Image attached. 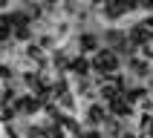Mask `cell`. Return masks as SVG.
I'll return each instance as SVG.
<instances>
[{"label": "cell", "mask_w": 153, "mask_h": 138, "mask_svg": "<svg viewBox=\"0 0 153 138\" xmlns=\"http://www.w3.org/2000/svg\"><path fill=\"white\" fill-rule=\"evenodd\" d=\"M78 135H81V138H98V132H95V129H93V132H90V129H81Z\"/></svg>", "instance_id": "11"}, {"label": "cell", "mask_w": 153, "mask_h": 138, "mask_svg": "<svg viewBox=\"0 0 153 138\" xmlns=\"http://www.w3.org/2000/svg\"><path fill=\"white\" fill-rule=\"evenodd\" d=\"M72 72H75V75H87V72H90V63H87L84 58H75L72 60Z\"/></svg>", "instance_id": "8"}, {"label": "cell", "mask_w": 153, "mask_h": 138, "mask_svg": "<svg viewBox=\"0 0 153 138\" xmlns=\"http://www.w3.org/2000/svg\"><path fill=\"white\" fill-rule=\"evenodd\" d=\"M87 121H90V124H101L104 121V109L101 106H90V109H87Z\"/></svg>", "instance_id": "5"}, {"label": "cell", "mask_w": 153, "mask_h": 138, "mask_svg": "<svg viewBox=\"0 0 153 138\" xmlns=\"http://www.w3.org/2000/svg\"><path fill=\"white\" fill-rule=\"evenodd\" d=\"M17 109H23V112H38V101H35V98H20V101H17Z\"/></svg>", "instance_id": "7"}, {"label": "cell", "mask_w": 153, "mask_h": 138, "mask_svg": "<svg viewBox=\"0 0 153 138\" xmlns=\"http://www.w3.org/2000/svg\"><path fill=\"white\" fill-rule=\"evenodd\" d=\"M101 95L107 98V101H116V98H121V84L116 81V84H107V86H101Z\"/></svg>", "instance_id": "4"}, {"label": "cell", "mask_w": 153, "mask_h": 138, "mask_svg": "<svg viewBox=\"0 0 153 138\" xmlns=\"http://www.w3.org/2000/svg\"><path fill=\"white\" fill-rule=\"evenodd\" d=\"M90 66H93L95 72H101V75H113V72L119 69V55H116V49H95Z\"/></svg>", "instance_id": "1"}, {"label": "cell", "mask_w": 153, "mask_h": 138, "mask_svg": "<svg viewBox=\"0 0 153 138\" xmlns=\"http://www.w3.org/2000/svg\"><path fill=\"white\" fill-rule=\"evenodd\" d=\"M95 43H98L95 37H90V34H84V37H81V49H84V52H95Z\"/></svg>", "instance_id": "9"}, {"label": "cell", "mask_w": 153, "mask_h": 138, "mask_svg": "<svg viewBox=\"0 0 153 138\" xmlns=\"http://www.w3.org/2000/svg\"><path fill=\"white\" fill-rule=\"evenodd\" d=\"M142 46H145V55H147V58H153V37H150V40H145Z\"/></svg>", "instance_id": "10"}, {"label": "cell", "mask_w": 153, "mask_h": 138, "mask_svg": "<svg viewBox=\"0 0 153 138\" xmlns=\"http://www.w3.org/2000/svg\"><path fill=\"white\" fill-rule=\"evenodd\" d=\"M46 3H55V0H46Z\"/></svg>", "instance_id": "13"}, {"label": "cell", "mask_w": 153, "mask_h": 138, "mask_svg": "<svg viewBox=\"0 0 153 138\" xmlns=\"http://www.w3.org/2000/svg\"><path fill=\"white\" fill-rule=\"evenodd\" d=\"M130 69H133L136 75H147V60L145 58H133L130 60Z\"/></svg>", "instance_id": "6"}, {"label": "cell", "mask_w": 153, "mask_h": 138, "mask_svg": "<svg viewBox=\"0 0 153 138\" xmlns=\"http://www.w3.org/2000/svg\"><path fill=\"white\" fill-rule=\"evenodd\" d=\"M139 0H104V12H107V17H119L124 15V12H130V9H136Z\"/></svg>", "instance_id": "2"}, {"label": "cell", "mask_w": 153, "mask_h": 138, "mask_svg": "<svg viewBox=\"0 0 153 138\" xmlns=\"http://www.w3.org/2000/svg\"><path fill=\"white\" fill-rule=\"evenodd\" d=\"M110 109L119 115V118H127L130 115V104L124 101V98H116V101H110Z\"/></svg>", "instance_id": "3"}, {"label": "cell", "mask_w": 153, "mask_h": 138, "mask_svg": "<svg viewBox=\"0 0 153 138\" xmlns=\"http://www.w3.org/2000/svg\"><path fill=\"white\" fill-rule=\"evenodd\" d=\"M121 138H136V135H121Z\"/></svg>", "instance_id": "12"}]
</instances>
